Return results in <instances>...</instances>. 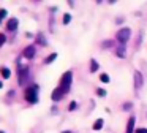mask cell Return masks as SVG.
I'll use <instances>...</instances> for the list:
<instances>
[{
  "instance_id": "44dd1931",
  "label": "cell",
  "mask_w": 147,
  "mask_h": 133,
  "mask_svg": "<svg viewBox=\"0 0 147 133\" xmlns=\"http://www.w3.org/2000/svg\"><path fill=\"white\" fill-rule=\"evenodd\" d=\"M76 108H78V103H76V101H71V103L68 105V111H74Z\"/></svg>"
},
{
  "instance_id": "3957f363",
  "label": "cell",
  "mask_w": 147,
  "mask_h": 133,
  "mask_svg": "<svg viewBox=\"0 0 147 133\" xmlns=\"http://www.w3.org/2000/svg\"><path fill=\"white\" fill-rule=\"evenodd\" d=\"M71 82H73V71H65L63 75H62V79H60V84H59V87L62 89V92H63L65 95L70 92L71 89Z\"/></svg>"
},
{
  "instance_id": "8992f818",
  "label": "cell",
  "mask_w": 147,
  "mask_h": 133,
  "mask_svg": "<svg viewBox=\"0 0 147 133\" xmlns=\"http://www.w3.org/2000/svg\"><path fill=\"white\" fill-rule=\"evenodd\" d=\"M133 84H134V89H141L144 84V76H142V73L138 71V70L133 73Z\"/></svg>"
},
{
  "instance_id": "9a60e30c",
  "label": "cell",
  "mask_w": 147,
  "mask_h": 133,
  "mask_svg": "<svg viewBox=\"0 0 147 133\" xmlns=\"http://www.w3.org/2000/svg\"><path fill=\"white\" fill-rule=\"evenodd\" d=\"M55 59H57V52H52V54H49V56L45 59V63H46V65H49V63H52Z\"/></svg>"
},
{
  "instance_id": "4316f807",
  "label": "cell",
  "mask_w": 147,
  "mask_h": 133,
  "mask_svg": "<svg viewBox=\"0 0 147 133\" xmlns=\"http://www.w3.org/2000/svg\"><path fill=\"white\" fill-rule=\"evenodd\" d=\"M62 133H71V132H68V130H65V132H62Z\"/></svg>"
},
{
  "instance_id": "603a6c76",
  "label": "cell",
  "mask_w": 147,
  "mask_h": 133,
  "mask_svg": "<svg viewBox=\"0 0 147 133\" xmlns=\"http://www.w3.org/2000/svg\"><path fill=\"white\" fill-rule=\"evenodd\" d=\"M134 133H147V128H146V127H141V128L134 130Z\"/></svg>"
},
{
  "instance_id": "7a4b0ae2",
  "label": "cell",
  "mask_w": 147,
  "mask_h": 133,
  "mask_svg": "<svg viewBox=\"0 0 147 133\" xmlns=\"http://www.w3.org/2000/svg\"><path fill=\"white\" fill-rule=\"evenodd\" d=\"M24 98H26L27 103H38V86L33 84V86H29V87H26V90H24Z\"/></svg>"
},
{
  "instance_id": "5b68a950",
  "label": "cell",
  "mask_w": 147,
  "mask_h": 133,
  "mask_svg": "<svg viewBox=\"0 0 147 133\" xmlns=\"http://www.w3.org/2000/svg\"><path fill=\"white\" fill-rule=\"evenodd\" d=\"M22 56H24V59H27V60H32L33 57L36 56V46H35V44H29L27 48H24V51H22Z\"/></svg>"
},
{
  "instance_id": "8fae6325",
  "label": "cell",
  "mask_w": 147,
  "mask_h": 133,
  "mask_svg": "<svg viewBox=\"0 0 147 133\" xmlns=\"http://www.w3.org/2000/svg\"><path fill=\"white\" fill-rule=\"evenodd\" d=\"M36 44H40V46H48V41H46V38H45V35L40 32L38 35H36V41H35Z\"/></svg>"
},
{
  "instance_id": "cb8c5ba5",
  "label": "cell",
  "mask_w": 147,
  "mask_h": 133,
  "mask_svg": "<svg viewBox=\"0 0 147 133\" xmlns=\"http://www.w3.org/2000/svg\"><path fill=\"white\" fill-rule=\"evenodd\" d=\"M5 16H7V10H3V8H2V10H0V18L3 19Z\"/></svg>"
},
{
  "instance_id": "d4e9b609",
  "label": "cell",
  "mask_w": 147,
  "mask_h": 133,
  "mask_svg": "<svg viewBox=\"0 0 147 133\" xmlns=\"http://www.w3.org/2000/svg\"><path fill=\"white\" fill-rule=\"evenodd\" d=\"M115 22H117V24H120V22H123V18H117V19H115Z\"/></svg>"
},
{
  "instance_id": "ffe728a7",
  "label": "cell",
  "mask_w": 147,
  "mask_h": 133,
  "mask_svg": "<svg viewBox=\"0 0 147 133\" xmlns=\"http://www.w3.org/2000/svg\"><path fill=\"white\" fill-rule=\"evenodd\" d=\"M5 41H7V35L0 32V48H2V46L5 44Z\"/></svg>"
},
{
  "instance_id": "4fadbf2b",
  "label": "cell",
  "mask_w": 147,
  "mask_h": 133,
  "mask_svg": "<svg viewBox=\"0 0 147 133\" xmlns=\"http://www.w3.org/2000/svg\"><path fill=\"white\" fill-rule=\"evenodd\" d=\"M103 125H105V120H103V119H96L95 122H93V127H92V128L95 130V132H98V130L103 128Z\"/></svg>"
},
{
  "instance_id": "83f0119b",
  "label": "cell",
  "mask_w": 147,
  "mask_h": 133,
  "mask_svg": "<svg viewBox=\"0 0 147 133\" xmlns=\"http://www.w3.org/2000/svg\"><path fill=\"white\" fill-rule=\"evenodd\" d=\"M0 22H2V18H0Z\"/></svg>"
},
{
  "instance_id": "30bf717a",
  "label": "cell",
  "mask_w": 147,
  "mask_h": 133,
  "mask_svg": "<svg viewBox=\"0 0 147 133\" xmlns=\"http://www.w3.org/2000/svg\"><path fill=\"white\" fill-rule=\"evenodd\" d=\"M115 56L120 57V59H125V57H127V49H125L123 44H120V46L115 49Z\"/></svg>"
},
{
  "instance_id": "ba28073f",
  "label": "cell",
  "mask_w": 147,
  "mask_h": 133,
  "mask_svg": "<svg viewBox=\"0 0 147 133\" xmlns=\"http://www.w3.org/2000/svg\"><path fill=\"white\" fill-rule=\"evenodd\" d=\"M18 25H19V21H18L16 18H10L7 21V30L8 32H16Z\"/></svg>"
},
{
  "instance_id": "484cf974",
  "label": "cell",
  "mask_w": 147,
  "mask_h": 133,
  "mask_svg": "<svg viewBox=\"0 0 147 133\" xmlns=\"http://www.w3.org/2000/svg\"><path fill=\"white\" fill-rule=\"evenodd\" d=\"M2 87H3V82H2V81H0V89H2Z\"/></svg>"
},
{
  "instance_id": "6da1fadb",
  "label": "cell",
  "mask_w": 147,
  "mask_h": 133,
  "mask_svg": "<svg viewBox=\"0 0 147 133\" xmlns=\"http://www.w3.org/2000/svg\"><path fill=\"white\" fill-rule=\"evenodd\" d=\"M32 81V76H30V68L29 65H24V63H19L18 65V82L19 86H27Z\"/></svg>"
},
{
  "instance_id": "e0dca14e",
  "label": "cell",
  "mask_w": 147,
  "mask_h": 133,
  "mask_svg": "<svg viewBox=\"0 0 147 133\" xmlns=\"http://www.w3.org/2000/svg\"><path fill=\"white\" fill-rule=\"evenodd\" d=\"M100 81L101 82H109L111 78H109V75H106V73H101V75H100Z\"/></svg>"
},
{
  "instance_id": "5bb4252c",
  "label": "cell",
  "mask_w": 147,
  "mask_h": 133,
  "mask_svg": "<svg viewBox=\"0 0 147 133\" xmlns=\"http://www.w3.org/2000/svg\"><path fill=\"white\" fill-rule=\"evenodd\" d=\"M100 68V63L96 62V59H90V73H95Z\"/></svg>"
},
{
  "instance_id": "7c38bea8",
  "label": "cell",
  "mask_w": 147,
  "mask_h": 133,
  "mask_svg": "<svg viewBox=\"0 0 147 133\" xmlns=\"http://www.w3.org/2000/svg\"><path fill=\"white\" fill-rule=\"evenodd\" d=\"M0 75H2L3 79H10L11 71H10V68H7V66H2V68H0Z\"/></svg>"
},
{
  "instance_id": "277c9868",
  "label": "cell",
  "mask_w": 147,
  "mask_h": 133,
  "mask_svg": "<svg viewBox=\"0 0 147 133\" xmlns=\"http://www.w3.org/2000/svg\"><path fill=\"white\" fill-rule=\"evenodd\" d=\"M130 37H131V30L128 27H122L120 30H117V33H115V40H117L120 44H123V46L128 43Z\"/></svg>"
},
{
  "instance_id": "52a82bcc",
  "label": "cell",
  "mask_w": 147,
  "mask_h": 133,
  "mask_svg": "<svg viewBox=\"0 0 147 133\" xmlns=\"http://www.w3.org/2000/svg\"><path fill=\"white\" fill-rule=\"evenodd\" d=\"M63 97H65V94L62 92V89H60V87H55L54 90H52V94H51L52 101H55V103H57V101H60Z\"/></svg>"
},
{
  "instance_id": "ac0fdd59",
  "label": "cell",
  "mask_w": 147,
  "mask_h": 133,
  "mask_svg": "<svg viewBox=\"0 0 147 133\" xmlns=\"http://www.w3.org/2000/svg\"><path fill=\"white\" fill-rule=\"evenodd\" d=\"M96 95H98V97H106V90L103 87H98L96 89Z\"/></svg>"
},
{
  "instance_id": "f1b7e54d",
  "label": "cell",
  "mask_w": 147,
  "mask_h": 133,
  "mask_svg": "<svg viewBox=\"0 0 147 133\" xmlns=\"http://www.w3.org/2000/svg\"><path fill=\"white\" fill-rule=\"evenodd\" d=\"M0 133H5V132H0Z\"/></svg>"
},
{
  "instance_id": "2e32d148",
  "label": "cell",
  "mask_w": 147,
  "mask_h": 133,
  "mask_svg": "<svg viewBox=\"0 0 147 133\" xmlns=\"http://www.w3.org/2000/svg\"><path fill=\"white\" fill-rule=\"evenodd\" d=\"M70 21H71V14H68V13H65V14H63V19H62V22H63V25L70 24Z\"/></svg>"
},
{
  "instance_id": "9c48e42d",
  "label": "cell",
  "mask_w": 147,
  "mask_h": 133,
  "mask_svg": "<svg viewBox=\"0 0 147 133\" xmlns=\"http://www.w3.org/2000/svg\"><path fill=\"white\" fill-rule=\"evenodd\" d=\"M134 124H136V117L130 116V119H128V122H127V130H125V133H134Z\"/></svg>"
},
{
  "instance_id": "7402d4cb",
  "label": "cell",
  "mask_w": 147,
  "mask_h": 133,
  "mask_svg": "<svg viewBox=\"0 0 147 133\" xmlns=\"http://www.w3.org/2000/svg\"><path fill=\"white\" fill-rule=\"evenodd\" d=\"M112 46H114V41H112V40L105 41V43H103V48H112Z\"/></svg>"
},
{
  "instance_id": "d6986e66",
  "label": "cell",
  "mask_w": 147,
  "mask_h": 133,
  "mask_svg": "<svg viewBox=\"0 0 147 133\" xmlns=\"http://www.w3.org/2000/svg\"><path fill=\"white\" fill-rule=\"evenodd\" d=\"M131 108H133V103H130V101H127V103H123V106H122V109H123V111H130Z\"/></svg>"
}]
</instances>
